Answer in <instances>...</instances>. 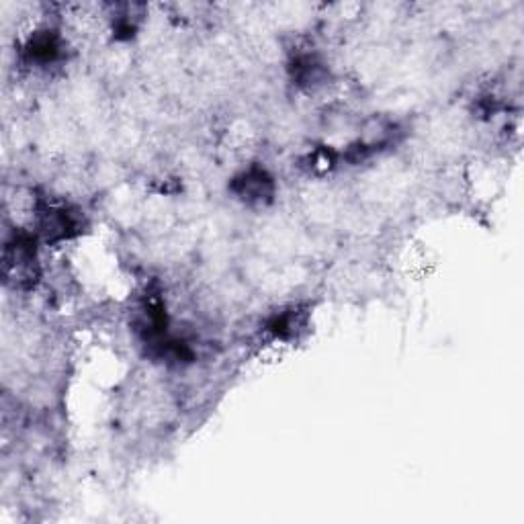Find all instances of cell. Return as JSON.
Instances as JSON below:
<instances>
[{
  "instance_id": "6da1fadb",
  "label": "cell",
  "mask_w": 524,
  "mask_h": 524,
  "mask_svg": "<svg viewBox=\"0 0 524 524\" xmlns=\"http://www.w3.org/2000/svg\"><path fill=\"white\" fill-rule=\"evenodd\" d=\"M37 275L35 242L31 236L19 234L5 246V277L15 285L27 287Z\"/></svg>"
},
{
  "instance_id": "7a4b0ae2",
  "label": "cell",
  "mask_w": 524,
  "mask_h": 524,
  "mask_svg": "<svg viewBox=\"0 0 524 524\" xmlns=\"http://www.w3.org/2000/svg\"><path fill=\"white\" fill-rule=\"evenodd\" d=\"M232 189L246 203H265L273 197L275 183L269 177L267 170L250 168L248 172L240 174V177L234 181Z\"/></svg>"
}]
</instances>
